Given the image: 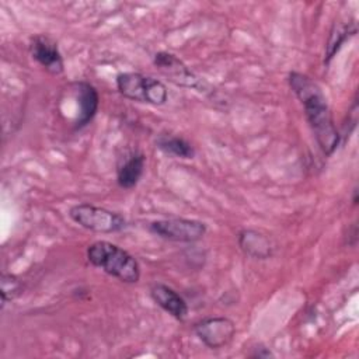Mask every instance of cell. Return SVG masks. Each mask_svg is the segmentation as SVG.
I'll list each match as a JSON object with an SVG mask.
<instances>
[{"label": "cell", "instance_id": "cell-4", "mask_svg": "<svg viewBox=\"0 0 359 359\" xmlns=\"http://www.w3.org/2000/svg\"><path fill=\"white\" fill-rule=\"evenodd\" d=\"M70 219L80 227L94 233H116L126 227V219L111 209L91 203H77L69 209Z\"/></svg>", "mask_w": 359, "mask_h": 359}, {"label": "cell", "instance_id": "cell-11", "mask_svg": "<svg viewBox=\"0 0 359 359\" xmlns=\"http://www.w3.org/2000/svg\"><path fill=\"white\" fill-rule=\"evenodd\" d=\"M146 167V156L140 150H130L123 154L116 165V184L123 189L135 188Z\"/></svg>", "mask_w": 359, "mask_h": 359}, {"label": "cell", "instance_id": "cell-3", "mask_svg": "<svg viewBox=\"0 0 359 359\" xmlns=\"http://www.w3.org/2000/svg\"><path fill=\"white\" fill-rule=\"evenodd\" d=\"M115 84L119 94L130 101L160 107L168 100L167 86L151 76L136 72H123L116 76Z\"/></svg>", "mask_w": 359, "mask_h": 359}, {"label": "cell", "instance_id": "cell-14", "mask_svg": "<svg viewBox=\"0 0 359 359\" xmlns=\"http://www.w3.org/2000/svg\"><path fill=\"white\" fill-rule=\"evenodd\" d=\"M356 34V24L353 21L351 22H335L330 31V36L325 46V56L324 63L328 65L331 59L335 56V53L341 49V46Z\"/></svg>", "mask_w": 359, "mask_h": 359}, {"label": "cell", "instance_id": "cell-5", "mask_svg": "<svg viewBox=\"0 0 359 359\" xmlns=\"http://www.w3.org/2000/svg\"><path fill=\"white\" fill-rule=\"evenodd\" d=\"M153 65L164 77H167L175 86L192 88L202 94L213 93L210 84L206 80L195 74L181 59H178L171 52L160 50L154 53Z\"/></svg>", "mask_w": 359, "mask_h": 359}, {"label": "cell", "instance_id": "cell-10", "mask_svg": "<svg viewBox=\"0 0 359 359\" xmlns=\"http://www.w3.org/2000/svg\"><path fill=\"white\" fill-rule=\"evenodd\" d=\"M240 250L250 258L257 261L268 259L275 252V244L265 233L255 229H243L237 234Z\"/></svg>", "mask_w": 359, "mask_h": 359}, {"label": "cell", "instance_id": "cell-2", "mask_svg": "<svg viewBox=\"0 0 359 359\" xmlns=\"http://www.w3.org/2000/svg\"><path fill=\"white\" fill-rule=\"evenodd\" d=\"M86 255L93 266L123 283H137L140 279L142 272L137 259L129 251L111 241L98 240L91 243Z\"/></svg>", "mask_w": 359, "mask_h": 359}, {"label": "cell", "instance_id": "cell-17", "mask_svg": "<svg viewBox=\"0 0 359 359\" xmlns=\"http://www.w3.org/2000/svg\"><path fill=\"white\" fill-rule=\"evenodd\" d=\"M349 238H352V247H355L358 243V226L355 223L348 229V240Z\"/></svg>", "mask_w": 359, "mask_h": 359}, {"label": "cell", "instance_id": "cell-9", "mask_svg": "<svg viewBox=\"0 0 359 359\" xmlns=\"http://www.w3.org/2000/svg\"><path fill=\"white\" fill-rule=\"evenodd\" d=\"M150 297L151 300L161 307L167 314L174 317L175 320H185L188 316V303L187 300L171 286L156 282L150 286Z\"/></svg>", "mask_w": 359, "mask_h": 359}, {"label": "cell", "instance_id": "cell-7", "mask_svg": "<svg viewBox=\"0 0 359 359\" xmlns=\"http://www.w3.org/2000/svg\"><path fill=\"white\" fill-rule=\"evenodd\" d=\"M196 338L209 349L227 346L236 335V324L224 316L205 317L194 324Z\"/></svg>", "mask_w": 359, "mask_h": 359}, {"label": "cell", "instance_id": "cell-6", "mask_svg": "<svg viewBox=\"0 0 359 359\" xmlns=\"http://www.w3.org/2000/svg\"><path fill=\"white\" fill-rule=\"evenodd\" d=\"M149 230L165 241L192 244L201 241L206 236L208 226L196 219L170 217L151 222L149 224Z\"/></svg>", "mask_w": 359, "mask_h": 359}, {"label": "cell", "instance_id": "cell-1", "mask_svg": "<svg viewBox=\"0 0 359 359\" xmlns=\"http://www.w3.org/2000/svg\"><path fill=\"white\" fill-rule=\"evenodd\" d=\"M287 81L290 90L303 105L304 116L320 150L325 156H331L339 146L342 137L334 122L325 94L307 74L290 72Z\"/></svg>", "mask_w": 359, "mask_h": 359}, {"label": "cell", "instance_id": "cell-12", "mask_svg": "<svg viewBox=\"0 0 359 359\" xmlns=\"http://www.w3.org/2000/svg\"><path fill=\"white\" fill-rule=\"evenodd\" d=\"M79 102V115L74 122V129H83L87 126L95 116L100 107V94L97 88L88 81H76L74 83Z\"/></svg>", "mask_w": 359, "mask_h": 359}, {"label": "cell", "instance_id": "cell-15", "mask_svg": "<svg viewBox=\"0 0 359 359\" xmlns=\"http://www.w3.org/2000/svg\"><path fill=\"white\" fill-rule=\"evenodd\" d=\"M0 282H1V302H3V306L21 294L22 283L15 275L3 273Z\"/></svg>", "mask_w": 359, "mask_h": 359}, {"label": "cell", "instance_id": "cell-16", "mask_svg": "<svg viewBox=\"0 0 359 359\" xmlns=\"http://www.w3.org/2000/svg\"><path fill=\"white\" fill-rule=\"evenodd\" d=\"M252 349H254V351L250 353L251 358H271V356H273V353L271 352V349H269L268 346L262 345V344L257 345V346L252 348Z\"/></svg>", "mask_w": 359, "mask_h": 359}, {"label": "cell", "instance_id": "cell-8", "mask_svg": "<svg viewBox=\"0 0 359 359\" xmlns=\"http://www.w3.org/2000/svg\"><path fill=\"white\" fill-rule=\"evenodd\" d=\"M29 55L32 59L43 67L48 73L57 76L62 74L65 70V60L57 46V42L53 41L50 36L38 34L31 38L29 41Z\"/></svg>", "mask_w": 359, "mask_h": 359}, {"label": "cell", "instance_id": "cell-13", "mask_svg": "<svg viewBox=\"0 0 359 359\" xmlns=\"http://www.w3.org/2000/svg\"><path fill=\"white\" fill-rule=\"evenodd\" d=\"M156 146L164 154L175 157V158L189 160V158L195 157L194 146L187 139H184L182 136L161 133L156 139Z\"/></svg>", "mask_w": 359, "mask_h": 359}, {"label": "cell", "instance_id": "cell-18", "mask_svg": "<svg viewBox=\"0 0 359 359\" xmlns=\"http://www.w3.org/2000/svg\"><path fill=\"white\" fill-rule=\"evenodd\" d=\"M352 202L353 205L358 203V188H353V194H352Z\"/></svg>", "mask_w": 359, "mask_h": 359}]
</instances>
